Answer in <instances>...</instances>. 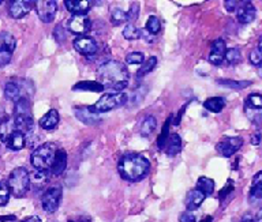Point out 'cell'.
<instances>
[{
	"label": "cell",
	"instance_id": "1",
	"mask_svg": "<svg viewBox=\"0 0 262 222\" xmlns=\"http://www.w3.org/2000/svg\"><path fill=\"white\" fill-rule=\"evenodd\" d=\"M97 78L105 89H111L115 93H123V90L128 86L130 74L123 63L118 60H108L98 66Z\"/></svg>",
	"mask_w": 262,
	"mask_h": 222
},
{
	"label": "cell",
	"instance_id": "2",
	"mask_svg": "<svg viewBox=\"0 0 262 222\" xmlns=\"http://www.w3.org/2000/svg\"><path fill=\"white\" fill-rule=\"evenodd\" d=\"M150 162L139 153H126L118 162V172L123 180L137 183L149 175Z\"/></svg>",
	"mask_w": 262,
	"mask_h": 222
},
{
	"label": "cell",
	"instance_id": "3",
	"mask_svg": "<svg viewBox=\"0 0 262 222\" xmlns=\"http://www.w3.org/2000/svg\"><path fill=\"white\" fill-rule=\"evenodd\" d=\"M56 152L57 147L55 143L47 142V143L38 146L30 156V162H32L33 168L36 170H42V172L49 170L53 164Z\"/></svg>",
	"mask_w": 262,
	"mask_h": 222
},
{
	"label": "cell",
	"instance_id": "4",
	"mask_svg": "<svg viewBox=\"0 0 262 222\" xmlns=\"http://www.w3.org/2000/svg\"><path fill=\"white\" fill-rule=\"evenodd\" d=\"M8 188L11 191V195L15 198H24L30 189V179H29L28 169L24 166L15 168L10 173L8 177Z\"/></svg>",
	"mask_w": 262,
	"mask_h": 222
},
{
	"label": "cell",
	"instance_id": "5",
	"mask_svg": "<svg viewBox=\"0 0 262 222\" xmlns=\"http://www.w3.org/2000/svg\"><path fill=\"white\" fill-rule=\"evenodd\" d=\"M127 101H128V95L126 93H106L100 97V100L92 108L97 113H105L126 105Z\"/></svg>",
	"mask_w": 262,
	"mask_h": 222
},
{
	"label": "cell",
	"instance_id": "6",
	"mask_svg": "<svg viewBox=\"0 0 262 222\" xmlns=\"http://www.w3.org/2000/svg\"><path fill=\"white\" fill-rule=\"evenodd\" d=\"M245 115L254 126L262 124V94L251 93L245 101Z\"/></svg>",
	"mask_w": 262,
	"mask_h": 222
},
{
	"label": "cell",
	"instance_id": "7",
	"mask_svg": "<svg viewBox=\"0 0 262 222\" xmlns=\"http://www.w3.org/2000/svg\"><path fill=\"white\" fill-rule=\"evenodd\" d=\"M61 202V187L52 185L41 196V206L45 213H55Z\"/></svg>",
	"mask_w": 262,
	"mask_h": 222
},
{
	"label": "cell",
	"instance_id": "8",
	"mask_svg": "<svg viewBox=\"0 0 262 222\" xmlns=\"http://www.w3.org/2000/svg\"><path fill=\"white\" fill-rule=\"evenodd\" d=\"M243 146V139L241 136H228V138H223V139L216 144V150L220 156L229 158L232 157L239 149Z\"/></svg>",
	"mask_w": 262,
	"mask_h": 222
},
{
	"label": "cell",
	"instance_id": "9",
	"mask_svg": "<svg viewBox=\"0 0 262 222\" xmlns=\"http://www.w3.org/2000/svg\"><path fill=\"white\" fill-rule=\"evenodd\" d=\"M37 15L44 23H51L57 13V3L55 0H40L34 2Z\"/></svg>",
	"mask_w": 262,
	"mask_h": 222
},
{
	"label": "cell",
	"instance_id": "10",
	"mask_svg": "<svg viewBox=\"0 0 262 222\" xmlns=\"http://www.w3.org/2000/svg\"><path fill=\"white\" fill-rule=\"evenodd\" d=\"M67 28L71 33L78 34L79 37L85 36L92 28V22L86 15H73L67 21Z\"/></svg>",
	"mask_w": 262,
	"mask_h": 222
},
{
	"label": "cell",
	"instance_id": "11",
	"mask_svg": "<svg viewBox=\"0 0 262 222\" xmlns=\"http://www.w3.org/2000/svg\"><path fill=\"white\" fill-rule=\"evenodd\" d=\"M74 115L79 121L88 126H96L101 123V116L94 111L92 107H75L74 108Z\"/></svg>",
	"mask_w": 262,
	"mask_h": 222
},
{
	"label": "cell",
	"instance_id": "12",
	"mask_svg": "<svg viewBox=\"0 0 262 222\" xmlns=\"http://www.w3.org/2000/svg\"><path fill=\"white\" fill-rule=\"evenodd\" d=\"M74 48L77 52H79L83 56H93L98 50V45L96 40L89 36H81L74 40Z\"/></svg>",
	"mask_w": 262,
	"mask_h": 222
},
{
	"label": "cell",
	"instance_id": "13",
	"mask_svg": "<svg viewBox=\"0 0 262 222\" xmlns=\"http://www.w3.org/2000/svg\"><path fill=\"white\" fill-rule=\"evenodd\" d=\"M257 17V9L251 2H242L236 10V18L241 23H251Z\"/></svg>",
	"mask_w": 262,
	"mask_h": 222
},
{
	"label": "cell",
	"instance_id": "14",
	"mask_svg": "<svg viewBox=\"0 0 262 222\" xmlns=\"http://www.w3.org/2000/svg\"><path fill=\"white\" fill-rule=\"evenodd\" d=\"M225 52H227V45H225L224 40H214L210 48V54H209V62L212 63L213 66H220L221 63L224 62Z\"/></svg>",
	"mask_w": 262,
	"mask_h": 222
},
{
	"label": "cell",
	"instance_id": "15",
	"mask_svg": "<svg viewBox=\"0 0 262 222\" xmlns=\"http://www.w3.org/2000/svg\"><path fill=\"white\" fill-rule=\"evenodd\" d=\"M33 6H34V2L15 0V2H12L11 5H10L8 13H10L11 18H14V19H20V18L26 17L30 13Z\"/></svg>",
	"mask_w": 262,
	"mask_h": 222
},
{
	"label": "cell",
	"instance_id": "16",
	"mask_svg": "<svg viewBox=\"0 0 262 222\" xmlns=\"http://www.w3.org/2000/svg\"><path fill=\"white\" fill-rule=\"evenodd\" d=\"M64 6L73 15H86L92 7V2L89 0H66Z\"/></svg>",
	"mask_w": 262,
	"mask_h": 222
},
{
	"label": "cell",
	"instance_id": "17",
	"mask_svg": "<svg viewBox=\"0 0 262 222\" xmlns=\"http://www.w3.org/2000/svg\"><path fill=\"white\" fill-rule=\"evenodd\" d=\"M4 97H6L8 101L16 103L19 98H22V97H28V95H25L24 87L20 86L18 81H11V82L6 83V86H4Z\"/></svg>",
	"mask_w": 262,
	"mask_h": 222
},
{
	"label": "cell",
	"instance_id": "18",
	"mask_svg": "<svg viewBox=\"0 0 262 222\" xmlns=\"http://www.w3.org/2000/svg\"><path fill=\"white\" fill-rule=\"evenodd\" d=\"M59 120H60L59 112H57L56 109H49V111L41 117L38 124H40V127L42 128V130H45V131H52L53 128H56V126L59 124Z\"/></svg>",
	"mask_w": 262,
	"mask_h": 222
},
{
	"label": "cell",
	"instance_id": "19",
	"mask_svg": "<svg viewBox=\"0 0 262 222\" xmlns=\"http://www.w3.org/2000/svg\"><path fill=\"white\" fill-rule=\"evenodd\" d=\"M205 199H206V196L201 192L200 189H191V191L187 193L186 201H184L186 207H187V211H194V210L200 209V206L204 203Z\"/></svg>",
	"mask_w": 262,
	"mask_h": 222
},
{
	"label": "cell",
	"instance_id": "20",
	"mask_svg": "<svg viewBox=\"0 0 262 222\" xmlns=\"http://www.w3.org/2000/svg\"><path fill=\"white\" fill-rule=\"evenodd\" d=\"M66 166H67V153H66L64 149H57L56 156H55L53 164L49 170L55 176H59V175L64 172Z\"/></svg>",
	"mask_w": 262,
	"mask_h": 222
},
{
	"label": "cell",
	"instance_id": "21",
	"mask_svg": "<svg viewBox=\"0 0 262 222\" xmlns=\"http://www.w3.org/2000/svg\"><path fill=\"white\" fill-rule=\"evenodd\" d=\"M29 179H30V187L34 191H38L48 184L49 175L47 172H42V170H36V172L29 173Z\"/></svg>",
	"mask_w": 262,
	"mask_h": 222
},
{
	"label": "cell",
	"instance_id": "22",
	"mask_svg": "<svg viewBox=\"0 0 262 222\" xmlns=\"http://www.w3.org/2000/svg\"><path fill=\"white\" fill-rule=\"evenodd\" d=\"M164 150H165V154L169 157L179 154L180 150H182V138L178 134H169Z\"/></svg>",
	"mask_w": 262,
	"mask_h": 222
},
{
	"label": "cell",
	"instance_id": "23",
	"mask_svg": "<svg viewBox=\"0 0 262 222\" xmlns=\"http://www.w3.org/2000/svg\"><path fill=\"white\" fill-rule=\"evenodd\" d=\"M16 46V40L8 32H0V52L4 54H14Z\"/></svg>",
	"mask_w": 262,
	"mask_h": 222
},
{
	"label": "cell",
	"instance_id": "24",
	"mask_svg": "<svg viewBox=\"0 0 262 222\" xmlns=\"http://www.w3.org/2000/svg\"><path fill=\"white\" fill-rule=\"evenodd\" d=\"M6 146H7L10 150H12V152H19V150H22V149L26 146V136H25L22 132L15 131L10 138H8Z\"/></svg>",
	"mask_w": 262,
	"mask_h": 222
},
{
	"label": "cell",
	"instance_id": "25",
	"mask_svg": "<svg viewBox=\"0 0 262 222\" xmlns=\"http://www.w3.org/2000/svg\"><path fill=\"white\" fill-rule=\"evenodd\" d=\"M250 201H262V170L253 177L250 188Z\"/></svg>",
	"mask_w": 262,
	"mask_h": 222
},
{
	"label": "cell",
	"instance_id": "26",
	"mask_svg": "<svg viewBox=\"0 0 262 222\" xmlns=\"http://www.w3.org/2000/svg\"><path fill=\"white\" fill-rule=\"evenodd\" d=\"M227 105L224 97H210L204 103V108L212 113H220Z\"/></svg>",
	"mask_w": 262,
	"mask_h": 222
},
{
	"label": "cell",
	"instance_id": "27",
	"mask_svg": "<svg viewBox=\"0 0 262 222\" xmlns=\"http://www.w3.org/2000/svg\"><path fill=\"white\" fill-rule=\"evenodd\" d=\"M156 127H157V120H156L155 116H146L145 120L141 124V130H139V134L143 138H149V136L155 132Z\"/></svg>",
	"mask_w": 262,
	"mask_h": 222
},
{
	"label": "cell",
	"instance_id": "28",
	"mask_svg": "<svg viewBox=\"0 0 262 222\" xmlns=\"http://www.w3.org/2000/svg\"><path fill=\"white\" fill-rule=\"evenodd\" d=\"M216 82L220 86L233 89V90H242V89H246L253 85L251 81H232V79H217Z\"/></svg>",
	"mask_w": 262,
	"mask_h": 222
},
{
	"label": "cell",
	"instance_id": "29",
	"mask_svg": "<svg viewBox=\"0 0 262 222\" xmlns=\"http://www.w3.org/2000/svg\"><path fill=\"white\" fill-rule=\"evenodd\" d=\"M196 189H200L201 192L204 193L205 196H210L214 191V181L209 177H200L198 181H196Z\"/></svg>",
	"mask_w": 262,
	"mask_h": 222
},
{
	"label": "cell",
	"instance_id": "30",
	"mask_svg": "<svg viewBox=\"0 0 262 222\" xmlns=\"http://www.w3.org/2000/svg\"><path fill=\"white\" fill-rule=\"evenodd\" d=\"M15 126H14V120L8 119L7 121H4L2 126H0V140L3 142L4 144L7 143L8 138L15 132Z\"/></svg>",
	"mask_w": 262,
	"mask_h": 222
},
{
	"label": "cell",
	"instance_id": "31",
	"mask_svg": "<svg viewBox=\"0 0 262 222\" xmlns=\"http://www.w3.org/2000/svg\"><path fill=\"white\" fill-rule=\"evenodd\" d=\"M128 21V15L124 10L114 9L111 11V23L114 26H120Z\"/></svg>",
	"mask_w": 262,
	"mask_h": 222
},
{
	"label": "cell",
	"instance_id": "32",
	"mask_svg": "<svg viewBox=\"0 0 262 222\" xmlns=\"http://www.w3.org/2000/svg\"><path fill=\"white\" fill-rule=\"evenodd\" d=\"M105 87L100 82H92V81H85V82L77 83L73 87V90H89V91H102Z\"/></svg>",
	"mask_w": 262,
	"mask_h": 222
},
{
	"label": "cell",
	"instance_id": "33",
	"mask_svg": "<svg viewBox=\"0 0 262 222\" xmlns=\"http://www.w3.org/2000/svg\"><path fill=\"white\" fill-rule=\"evenodd\" d=\"M156 64H157V58H155V56H151V58L147 59V62L143 63L142 66H141V68H139V70L137 71V79L143 78V77L149 74V72H150L151 70H155Z\"/></svg>",
	"mask_w": 262,
	"mask_h": 222
},
{
	"label": "cell",
	"instance_id": "34",
	"mask_svg": "<svg viewBox=\"0 0 262 222\" xmlns=\"http://www.w3.org/2000/svg\"><path fill=\"white\" fill-rule=\"evenodd\" d=\"M123 37L128 40V41H135V40H139L141 38V29H138L137 26L133 25V23H128L126 25V28L123 29Z\"/></svg>",
	"mask_w": 262,
	"mask_h": 222
},
{
	"label": "cell",
	"instance_id": "35",
	"mask_svg": "<svg viewBox=\"0 0 262 222\" xmlns=\"http://www.w3.org/2000/svg\"><path fill=\"white\" fill-rule=\"evenodd\" d=\"M224 60L228 63L229 66H236V64H239L242 60L241 51L237 50V48H229V50H227V52H225Z\"/></svg>",
	"mask_w": 262,
	"mask_h": 222
},
{
	"label": "cell",
	"instance_id": "36",
	"mask_svg": "<svg viewBox=\"0 0 262 222\" xmlns=\"http://www.w3.org/2000/svg\"><path fill=\"white\" fill-rule=\"evenodd\" d=\"M160 29H161V23H160V19L155 15H151L149 17L146 22V32L147 33H150L151 36H157L160 33Z\"/></svg>",
	"mask_w": 262,
	"mask_h": 222
},
{
	"label": "cell",
	"instance_id": "37",
	"mask_svg": "<svg viewBox=\"0 0 262 222\" xmlns=\"http://www.w3.org/2000/svg\"><path fill=\"white\" fill-rule=\"evenodd\" d=\"M172 116L171 117H168V120L165 121V124H164L163 130H161V134H160L159 139H157V146H159L160 150H164V147H165V143H167V139L168 136H169V130H168V126L171 124L172 121Z\"/></svg>",
	"mask_w": 262,
	"mask_h": 222
},
{
	"label": "cell",
	"instance_id": "38",
	"mask_svg": "<svg viewBox=\"0 0 262 222\" xmlns=\"http://www.w3.org/2000/svg\"><path fill=\"white\" fill-rule=\"evenodd\" d=\"M11 191L8 188V184L6 181H0V206H6L10 201Z\"/></svg>",
	"mask_w": 262,
	"mask_h": 222
},
{
	"label": "cell",
	"instance_id": "39",
	"mask_svg": "<svg viewBox=\"0 0 262 222\" xmlns=\"http://www.w3.org/2000/svg\"><path fill=\"white\" fill-rule=\"evenodd\" d=\"M145 62V55L142 52H130L126 56V63L127 64H142Z\"/></svg>",
	"mask_w": 262,
	"mask_h": 222
},
{
	"label": "cell",
	"instance_id": "40",
	"mask_svg": "<svg viewBox=\"0 0 262 222\" xmlns=\"http://www.w3.org/2000/svg\"><path fill=\"white\" fill-rule=\"evenodd\" d=\"M145 94H146V87H137V89L133 91V94H131V97H130L131 104H133V105H137V104H139L143 100Z\"/></svg>",
	"mask_w": 262,
	"mask_h": 222
},
{
	"label": "cell",
	"instance_id": "41",
	"mask_svg": "<svg viewBox=\"0 0 262 222\" xmlns=\"http://www.w3.org/2000/svg\"><path fill=\"white\" fill-rule=\"evenodd\" d=\"M249 59H250V63H251L253 66L258 67V68L262 66V52L258 50V48H255V50H253L251 52H250Z\"/></svg>",
	"mask_w": 262,
	"mask_h": 222
},
{
	"label": "cell",
	"instance_id": "42",
	"mask_svg": "<svg viewBox=\"0 0 262 222\" xmlns=\"http://www.w3.org/2000/svg\"><path fill=\"white\" fill-rule=\"evenodd\" d=\"M53 37L56 38L57 42H63L66 40V32L64 28L61 25H57L55 29H53Z\"/></svg>",
	"mask_w": 262,
	"mask_h": 222
},
{
	"label": "cell",
	"instance_id": "43",
	"mask_svg": "<svg viewBox=\"0 0 262 222\" xmlns=\"http://www.w3.org/2000/svg\"><path fill=\"white\" fill-rule=\"evenodd\" d=\"M127 15H128V21H134L137 19L139 15V5L138 3H133L131 5V9L127 11Z\"/></svg>",
	"mask_w": 262,
	"mask_h": 222
},
{
	"label": "cell",
	"instance_id": "44",
	"mask_svg": "<svg viewBox=\"0 0 262 222\" xmlns=\"http://www.w3.org/2000/svg\"><path fill=\"white\" fill-rule=\"evenodd\" d=\"M239 3L241 2H236V0H227V2H224V7L228 13H233L239 7Z\"/></svg>",
	"mask_w": 262,
	"mask_h": 222
},
{
	"label": "cell",
	"instance_id": "45",
	"mask_svg": "<svg viewBox=\"0 0 262 222\" xmlns=\"http://www.w3.org/2000/svg\"><path fill=\"white\" fill-rule=\"evenodd\" d=\"M179 222H196L195 215L191 211H184L179 215Z\"/></svg>",
	"mask_w": 262,
	"mask_h": 222
},
{
	"label": "cell",
	"instance_id": "46",
	"mask_svg": "<svg viewBox=\"0 0 262 222\" xmlns=\"http://www.w3.org/2000/svg\"><path fill=\"white\" fill-rule=\"evenodd\" d=\"M232 189H233V184H232V181L229 180L228 184L225 185V188H223L220 191V196H219V198H220V201H223V199H224L227 195H229V192H231Z\"/></svg>",
	"mask_w": 262,
	"mask_h": 222
},
{
	"label": "cell",
	"instance_id": "47",
	"mask_svg": "<svg viewBox=\"0 0 262 222\" xmlns=\"http://www.w3.org/2000/svg\"><path fill=\"white\" fill-rule=\"evenodd\" d=\"M12 55L11 54H4V52H0V67H6L8 63L11 62Z\"/></svg>",
	"mask_w": 262,
	"mask_h": 222
},
{
	"label": "cell",
	"instance_id": "48",
	"mask_svg": "<svg viewBox=\"0 0 262 222\" xmlns=\"http://www.w3.org/2000/svg\"><path fill=\"white\" fill-rule=\"evenodd\" d=\"M141 38H143L147 44H153V42H155V36H151L150 33H147L146 30H141Z\"/></svg>",
	"mask_w": 262,
	"mask_h": 222
},
{
	"label": "cell",
	"instance_id": "49",
	"mask_svg": "<svg viewBox=\"0 0 262 222\" xmlns=\"http://www.w3.org/2000/svg\"><path fill=\"white\" fill-rule=\"evenodd\" d=\"M261 140H262V134L259 131H257L255 134H254L253 136H251V144H254V146H258V144L261 143Z\"/></svg>",
	"mask_w": 262,
	"mask_h": 222
},
{
	"label": "cell",
	"instance_id": "50",
	"mask_svg": "<svg viewBox=\"0 0 262 222\" xmlns=\"http://www.w3.org/2000/svg\"><path fill=\"white\" fill-rule=\"evenodd\" d=\"M8 119H10V117H8V115L6 113V111H4L3 108H0V126H2L4 121H7Z\"/></svg>",
	"mask_w": 262,
	"mask_h": 222
},
{
	"label": "cell",
	"instance_id": "51",
	"mask_svg": "<svg viewBox=\"0 0 262 222\" xmlns=\"http://www.w3.org/2000/svg\"><path fill=\"white\" fill-rule=\"evenodd\" d=\"M67 222H92L89 217H78V218H70Z\"/></svg>",
	"mask_w": 262,
	"mask_h": 222
},
{
	"label": "cell",
	"instance_id": "52",
	"mask_svg": "<svg viewBox=\"0 0 262 222\" xmlns=\"http://www.w3.org/2000/svg\"><path fill=\"white\" fill-rule=\"evenodd\" d=\"M20 222H42V221H41L40 217H36V215H33V217L25 218L24 221H20Z\"/></svg>",
	"mask_w": 262,
	"mask_h": 222
},
{
	"label": "cell",
	"instance_id": "53",
	"mask_svg": "<svg viewBox=\"0 0 262 222\" xmlns=\"http://www.w3.org/2000/svg\"><path fill=\"white\" fill-rule=\"evenodd\" d=\"M241 222H254V217L251 214H246V215H243Z\"/></svg>",
	"mask_w": 262,
	"mask_h": 222
},
{
	"label": "cell",
	"instance_id": "54",
	"mask_svg": "<svg viewBox=\"0 0 262 222\" xmlns=\"http://www.w3.org/2000/svg\"><path fill=\"white\" fill-rule=\"evenodd\" d=\"M254 222H262V209L257 213V215L254 217Z\"/></svg>",
	"mask_w": 262,
	"mask_h": 222
},
{
	"label": "cell",
	"instance_id": "55",
	"mask_svg": "<svg viewBox=\"0 0 262 222\" xmlns=\"http://www.w3.org/2000/svg\"><path fill=\"white\" fill-rule=\"evenodd\" d=\"M212 221H213V218L210 217V215H208V217H205L201 222H212Z\"/></svg>",
	"mask_w": 262,
	"mask_h": 222
},
{
	"label": "cell",
	"instance_id": "56",
	"mask_svg": "<svg viewBox=\"0 0 262 222\" xmlns=\"http://www.w3.org/2000/svg\"><path fill=\"white\" fill-rule=\"evenodd\" d=\"M257 48L262 52V38H261V40H259V42H258V46H257Z\"/></svg>",
	"mask_w": 262,
	"mask_h": 222
},
{
	"label": "cell",
	"instance_id": "57",
	"mask_svg": "<svg viewBox=\"0 0 262 222\" xmlns=\"http://www.w3.org/2000/svg\"><path fill=\"white\" fill-rule=\"evenodd\" d=\"M0 5H2V2H0Z\"/></svg>",
	"mask_w": 262,
	"mask_h": 222
}]
</instances>
